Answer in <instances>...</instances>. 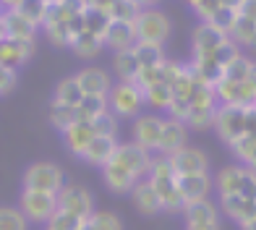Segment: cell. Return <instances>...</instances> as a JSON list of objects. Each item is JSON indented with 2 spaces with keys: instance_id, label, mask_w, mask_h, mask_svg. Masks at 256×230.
Listing matches in <instances>:
<instances>
[{
  "instance_id": "cell-1",
  "label": "cell",
  "mask_w": 256,
  "mask_h": 230,
  "mask_svg": "<svg viewBox=\"0 0 256 230\" xmlns=\"http://www.w3.org/2000/svg\"><path fill=\"white\" fill-rule=\"evenodd\" d=\"M146 180L154 186L157 191V196L162 202V212H183V196H180V188H178V176H176V170H172L170 165V160L168 157H154L152 160V168H149L146 172Z\"/></svg>"
},
{
  "instance_id": "cell-2",
  "label": "cell",
  "mask_w": 256,
  "mask_h": 230,
  "mask_svg": "<svg viewBox=\"0 0 256 230\" xmlns=\"http://www.w3.org/2000/svg\"><path fill=\"white\" fill-rule=\"evenodd\" d=\"M108 110L115 118L134 120L136 115H142L144 110V92L138 89L134 82H118L112 84L108 92Z\"/></svg>"
},
{
  "instance_id": "cell-3",
  "label": "cell",
  "mask_w": 256,
  "mask_h": 230,
  "mask_svg": "<svg viewBox=\"0 0 256 230\" xmlns=\"http://www.w3.org/2000/svg\"><path fill=\"white\" fill-rule=\"evenodd\" d=\"M212 186L217 188L220 196L228 194H243V196L256 199V170L246 165H230L217 172V178L212 180Z\"/></svg>"
},
{
  "instance_id": "cell-4",
  "label": "cell",
  "mask_w": 256,
  "mask_h": 230,
  "mask_svg": "<svg viewBox=\"0 0 256 230\" xmlns=\"http://www.w3.org/2000/svg\"><path fill=\"white\" fill-rule=\"evenodd\" d=\"M134 29H136V40L138 42H152V44H162L170 37V18L165 10L154 8H142L138 16L134 18Z\"/></svg>"
},
{
  "instance_id": "cell-5",
  "label": "cell",
  "mask_w": 256,
  "mask_h": 230,
  "mask_svg": "<svg viewBox=\"0 0 256 230\" xmlns=\"http://www.w3.org/2000/svg\"><path fill=\"white\" fill-rule=\"evenodd\" d=\"M18 210L24 212V217L29 222H40L44 225L55 214L58 210V194H48V191H34V188H21L18 196Z\"/></svg>"
},
{
  "instance_id": "cell-6",
  "label": "cell",
  "mask_w": 256,
  "mask_h": 230,
  "mask_svg": "<svg viewBox=\"0 0 256 230\" xmlns=\"http://www.w3.org/2000/svg\"><path fill=\"white\" fill-rule=\"evenodd\" d=\"M24 188H34V191H48V194H60V188L66 186L63 170L58 168L55 162H32L24 170Z\"/></svg>"
},
{
  "instance_id": "cell-7",
  "label": "cell",
  "mask_w": 256,
  "mask_h": 230,
  "mask_svg": "<svg viewBox=\"0 0 256 230\" xmlns=\"http://www.w3.org/2000/svg\"><path fill=\"white\" fill-rule=\"evenodd\" d=\"M251 108H236V105H220L214 112V128L228 146L246 136V120Z\"/></svg>"
},
{
  "instance_id": "cell-8",
  "label": "cell",
  "mask_w": 256,
  "mask_h": 230,
  "mask_svg": "<svg viewBox=\"0 0 256 230\" xmlns=\"http://www.w3.org/2000/svg\"><path fill=\"white\" fill-rule=\"evenodd\" d=\"M183 217H186V230H222L220 206L209 199L188 202L183 206Z\"/></svg>"
},
{
  "instance_id": "cell-9",
  "label": "cell",
  "mask_w": 256,
  "mask_h": 230,
  "mask_svg": "<svg viewBox=\"0 0 256 230\" xmlns=\"http://www.w3.org/2000/svg\"><path fill=\"white\" fill-rule=\"evenodd\" d=\"M58 210L86 220V217L94 212V196H92L89 188L78 186V183H68V186H63L60 194H58Z\"/></svg>"
},
{
  "instance_id": "cell-10",
  "label": "cell",
  "mask_w": 256,
  "mask_h": 230,
  "mask_svg": "<svg viewBox=\"0 0 256 230\" xmlns=\"http://www.w3.org/2000/svg\"><path fill=\"white\" fill-rule=\"evenodd\" d=\"M118 162L131 172V176H136L138 180L142 178H146V172H149V168H152V160H154V154L152 152H146L144 146H138V144H134V142H128V144H118V149H115V154H112Z\"/></svg>"
},
{
  "instance_id": "cell-11",
  "label": "cell",
  "mask_w": 256,
  "mask_h": 230,
  "mask_svg": "<svg viewBox=\"0 0 256 230\" xmlns=\"http://www.w3.org/2000/svg\"><path fill=\"white\" fill-rule=\"evenodd\" d=\"M162 115L154 112H146V115H136L134 118V144L144 146L146 152H157V144H160V134H162Z\"/></svg>"
},
{
  "instance_id": "cell-12",
  "label": "cell",
  "mask_w": 256,
  "mask_h": 230,
  "mask_svg": "<svg viewBox=\"0 0 256 230\" xmlns=\"http://www.w3.org/2000/svg\"><path fill=\"white\" fill-rule=\"evenodd\" d=\"M186 139H188V128H186V123L176 120V118H165V120H162V134H160L157 154H162V157L176 154L178 149L188 146Z\"/></svg>"
},
{
  "instance_id": "cell-13",
  "label": "cell",
  "mask_w": 256,
  "mask_h": 230,
  "mask_svg": "<svg viewBox=\"0 0 256 230\" xmlns=\"http://www.w3.org/2000/svg\"><path fill=\"white\" fill-rule=\"evenodd\" d=\"M0 29H3L6 37L10 40H24V42H32L34 34H37V24L29 21L21 10L16 8H6L0 14Z\"/></svg>"
},
{
  "instance_id": "cell-14",
  "label": "cell",
  "mask_w": 256,
  "mask_h": 230,
  "mask_svg": "<svg viewBox=\"0 0 256 230\" xmlns=\"http://www.w3.org/2000/svg\"><path fill=\"white\" fill-rule=\"evenodd\" d=\"M170 165L176 176H191V172H209V157L196 146H183L176 154H170Z\"/></svg>"
},
{
  "instance_id": "cell-15",
  "label": "cell",
  "mask_w": 256,
  "mask_h": 230,
  "mask_svg": "<svg viewBox=\"0 0 256 230\" xmlns=\"http://www.w3.org/2000/svg\"><path fill=\"white\" fill-rule=\"evenodd\" d=\"M100 170H102V180H104V186H108V191L118 194V196H123V194H131V188L136 186V180H138V178L131 176V172H128L115 157H110Z\"/></svg>"
},
{
  "instance_id": "cell-16",
  "label": "cell",
  "mask_w": 256,
  "mask_h": 230,
  "mask_svg": "<svg viewBox=\"0 0 256 230\" xmlns=\"http://www.w3.org/2000/svg\"><path fill=\"white\" fill-rule=\"evenodd\" d=\"M220 210H222L230 220H236L238 225H246V222L256 220V199L243 196V194L220 196Z\"/></svg>"
},
{
  "instance_id": "cell-17",
  "label": "cell",
  "mask_w": 256,
  "mask_h": 230,
  "mask_svg": "<svg viewBox=\"0 0 256 230\" xmlns=\"http://www.w3.org/2000/svg\"><path fill=\"white\" fill-rule=\"evenodd\" d=\"M136 42H138V40H136L134 21L110 18L108 32H104V48H110L112 52H120V50H131Z\"/></svg>"
},
{
  "instance_id": "cell-18",
  "label": "cell",
  "mask_w": 256,
  "mask_h": 230,
  "mask_svg": "<svg viewBox=\"0 0 256 230\" xmlns=\"http://www.w3.org/2000/svg\"><path fill=\"white\" fill-rule=\"evenodd\" d=\"M228 34H222L217 26H212L209 21H202L199 26L194 29V37H191V50H194V58H209L217 44L222 42Z\"/></svg>"
},
{
  "instance_id": "cell-19",
  "label": "cell",
  "mask_w": 256,
  "mask_h": 230,
  "mask_svg": "<svg viewBox=\"0 0 256 230\" xmlns=\"http://www.w3.org/2000/svg\"><path fill=\"white\" fill-rule=\"evenodd\" d=\"M76 76V82L81 86L84 94H108L110 86H112V78L104 68H97V66H89V68H81Z\"/></svg>"
},
{
  "instance_id": "cell-20",
  "label": "cell",
  "mask_w": 256,
  "mask_h": 230,
  "mask_svg": "<svg viewBox=\"0 0 256 230\" xmlns=\"http://www.w3.org/2000/svg\"><path fill=\"white\" fill-rule=\"evenodd\" d=\"M131 199H134L136 210L142 212V214H146V217H154V214L162 212V202H160V196H157L154 186H152L146 178L136 180V186L131 188Z\"/></svg>"
},
{
  "instance_id": "cell-21",
  "label": "cell",
  "mask_w": 256,
  "mask_h": 230,
  "mask_svg": "<svg viewBox=\"0 0 256 230\" xmlns=\"http://www.w3.org/2000/svg\"><path fill=\"white\" fill-rule=\"evenodd\" d=\"M178 188L183 202H199L206 199V194L212 191V178L209 172H191V176H178Z\"/></svg>"
},
{
  "instance_id": "cell-22",
  "label": "cell",
  "mask_w": 256,
  "mask_h": 230,
  "mask_svg": "<svg viewBox=\"0 0 256 230\" xmlns=\"http://www.w3.org/2000/svg\"><path fill=\"white\" fill-rule=\"evenodd\" d=\"M60 134H63V144H66V149H68L71 154H76V157L84 154L86 144L97 136L89 120H76L74 126H68V128L60 131Z\"/></svg>"
},
{
  "instance_id": "cell-23",
  "label": "cell",
  "mask_w": 256,
  "mask_h": 230,
  "mask_svg": "<svg viewBox=\"0 0 256 230\" xmlns=\"http://www.w3.org/2000/svg\"><path fill=\"white\" fill-rule=\"evenodd\" d=\"M115 149H118V139H115V136H94V139L86 144V149H84V154H81V160H84L86 165L102 168V165L115 154Z\"/></svg>"
},
{
  "instance_id": "cell-24",
  "label": "cell",
  "mask_w": 256,
  "mask_h": 230,
  "mask_svg": "<svg viewBox=\"0 0 256 230\" xmlns=\"http://www.w3.org/2000/svg\"><path fill=\"white\" fill-rule=\"evenodd\" d=\"M138 71H142V68H138L134 50H120V52L112 55V74L118 76V82H136Z\"/></svg>"
},
{
  "instance_id": "cell-25",
  "label": "cell",
  "mask_w": 256,
  "mask_h": 230,
  "mask_svg": "<svg viewBox=\"0 0 256 230\" xmlns=\"http://www.w3.org/2000/svg\"><path fill=\"white\" fill-rule=\"evenodd\" d=\"M228 37L238 44V48H248V50H256V21L246 18V16H240L236 18V24H232L230 34Z\"/></svg>"
},
{
  "instance_id": "cell-26",
  "label": "cell",
  "mask_w": 256,
  "mask_h": 230,
  "mask_svg": "<svg viewBox=\"0 0 256 230\" xmlns=\"http://www.w3.org/2000/svg\"><path fill=\"white\" fill-rule=\"evenodd\" d=\"M134 55L138 60V68H160L168 60L165 52H162V44H152V42H136L134 44Z\"/></svg>"
},
{
  "instance_id": "cell-27",
  "label": "cell",
  "mask_w": 256,
  "mask_h": 230,
  "mask_svg": "<svg viewBox=\"0 0 256 230\" xmlns=\"http://www.w3.org/2000/svg\"><path fill=\"white\" fill-rule=\"evenodd\" d=\"M217 108H202V105H191V102H188V115H186V120H183L186 128H191V131H206V128H212Z\"/></svg>"
},
{
  "instance_id": "cell-28",
  "label": "cell",
  "mask_w": 256,
  "mask_h": 230,
  "mask_svg": "<svg viewBox=\"0 0 256 230\" xmlns=\"http://www.w3.org/2000/svg\"><path fill=\"white\" fill-rule=\"evenodd\" d=\"M142 92H144V105L154 108V110H168V105L172 102V89L165 82H154Z\"/></svg>"
},
{
  "instance_id": "cell-29",
  "label": "cell",
  "mask_w": 256,
  "mask_h": 230,
  "mask_svg": "<svg viewBox=\"0 0 256 230\" xmlns=\"http://www.w3.org/2000/svg\"><path fill=\"white\" fill-rule=\"evenodd\" d=\"M81 97H84V92H81L76 76H66L60 84L55 86V102H60V105H71V108H78Z\"/></svg>"
},
{
  "instance_id": "cell-30",
  "label": "cell",
  "mask_w": 256,
  "mask_h": 230,
  "mask_svg": "<svg viewBox=\"0 0 256 230\" xmlns=\"http://www.w3.org/2000/svg\"><path fill=\"white\" fill-rule=\"evenodd\" d=\"M251 66H254V60L248 55H238L232 63H228L225 68H222V78L220 82H228V84H240V82H246L248 78V74H251Z\"/></svg>"
},
{
  "instance_id": "cell-31",
  "label": "cell",
  "mask_w": 256,
  "mask_h": 230,
  "mask_svg": "<svg viewBox=\"0 0 256 230\" xmlns=\"http://www.w3.org/2000/svg\"><path fill=\"white\" fill-rule=\"evenodd\" d=\"M81 230H123V222L115 212H97L94 210L84 220Z\"/></svg>"
},
{
  "instance_id": "cell-32",
  "label": "cell",
  "mask_w": 256,
  "mask_h": 230,
  "mask_svg": "<svg viewBox=\"0 0 256 230\" xmlns=\"http://www.w3.org/2000/svg\"><path fill=\"white\" fill-rule=\"evenodd\" d=\"M78 120V110L71 105H60V102H50V123L58 131H66L68 126H74Z\"/></svg>"
},
{
  "instance_id": "cell-33",
  "label": "cell",
  "mask_w": 256,
  "mask_h": 230,
  "mask_svg": "<svg viewBox=\"0 0 256 230\" xmlns=\"http://www.w3.org/2000/svg\"><path fill=\"white\" fill-rule=\"evenodd\" d=\"M76 110H78V120H92L94 115L108 110V94H84Z\"/></svg>"
},
{
  "instance_id": "cell-34",
  "label": "cell",
  "mask_w": 256,
  "mask_h": 230,
  "mask_svg": "<svg viewBox=\"0 0 256 230\" xmlns=\"http://www.w3.org/2000/svg\"><path fill=\"white\" fill-rule=\"evenodd\" d=\"M102 48H104V42H102L100 37H94V34H89V32L78 34V37L71 42V50H74L78 58H94V55L102 52Z\"/></svg>"
},
{
  "instance_id": "cell-35",
  "label": "cell",
  "mask_w": 256,
  "mask_h": 230,
  "mask_svg": "<svg viewBox=\"0 0 256 230\" xmlns=\"http://www.w3.org/2000/svg\"><path fill=\"white\" fill-rule=\"evenodd\" d=\"M230 149H232V154H236L246 168L256 170V136H243V139L232 142Z\"/></svg>"
},
{
  "instance_id": "cell-36",
  "label": "cell",
  "mask_w": 256,
  "mask_h": 230,
  "mask_svg": "<svg viewBox=\"0 0 256 230\" xmlns=\"http://www.w3.org/2000/svg\"><path fill=\"white\" fill-rule=\"evenodd\" d=\"M0 230H29V220L18 206H0Z\"/></svg>"
},
{
  "instance_id": "cell-37",
  "label": "cell",
  "mask_w": 256,
  "mask_h": 230,
  "mask_svg": "<svg viewBox=\"0 0 256 230\" xmlns=\"http://www.w3.org/2000/svg\"><path fill=\"white\" fill-rule=\"evenodd\" d=\"M238 55H240V48H238V44L232 42L230 37H225L222 42L217 44V50H214L212 55H209V58H212V60H214L220 68H225L228 63H232V60H236Z\"/></svg>"
},
{
  "instance_id": "cell-38",
  "label": "cell",
  "mask_w": 256,
  "mask_h": 230,
  "mask_svg": "<svg viewBox=\"0 0 256 230\" xmlns=\"http://www.w3.org/2000/svg\"><path fill=\"white\" fill-rule=\"evenodd\" d=\"M89 123H92V128H94L97 136H115V134H118V118H115L110 110L94 115Z\"/></svg>"
},
{
  "instance_id": "cell-39",
  "label": "cell",
  "mask_w": 256,
  "mask_h": 230,
  "mask_svg": "<svg viewBox=\"0 0 256 230\" xmlns=\"http://www.w3.org/2000/svg\"><path fill=\"white\" fill-rule=\"evenodd\" d=\"M236 18H238V10H236V8H222V6H220L214 14L209 16V24L217 26L222 34H230L232 24H236Z\"/></svg>"
},
{
  "instance_id": "cell-40",
  "label": "cell",
  "mask_w": 256,
  "mask_h": 230,
  "mask_svg": "<svg viewBox=\"0 0 256 230\" xmlns=\"http://www.w3.org/2000/svg\"><path fill=\"white\" fill-rule=\"evenodd\" d=\"M142 6L136 0H115V6L110 8V18H120V21H134L138 16Z\"/></svg>"
},
{
  "instance_id": "cell-41",
  "label": "cell",
  "mask_w": 256,
  "mask_h": 230,
  "mask_svg": "<svg viewBox=\"0 0 256 230\" xmlns=\"http://www.w3.org/2000/svg\"><path fill=\"white\" fill-rule=\"evenodd\" d=\"M188 6H191L199 16H202V21H209V16H212L214 10L220 8L217 0H188Z\"/></svg>"
},
{
  "instance_id": "cell-42",
  "label": "cell",
  "mask_w": 256,
  "mask_h": 230,
  "mask_svg": "<svg viewBox=\"0 0 256 230\" xmlns=\"http://www.w3.org/2000/svg\"><path fill=\"white\" fill-rule=\"evenodd\" d=\"M84 6L89 10H100V14H108L110 16V8L115 6V0H84Z\"/></svg>"
},
{
  "instance_id": "cell-43",
  "label": "cell",
  "mask_w": 256,
  "mask_h": 230,
  "mask_svg": "<svg viewBox=\"0 0 256 230\" xmlns=\"http://www.w3.org/2000/svg\"><path fill=\"white\" fill-rule=\"evenodd\" d=\"M238 14L246 16V18H251V21H256V0H240Z\"/></svg>"
},
{
  "instance_id": "cell-44",
  "label": "cell",
  "mask_w": 256,
  "mask_h": 230,
  "mask_svg": "<svg viewBox=\"0 0 256 230\" xmlns=\"http://www.w3.org/2000/svg\"><path fill=\"white\" fill-rule=\"evenodd\" d=\"M217 3L222 6V8H236V10H238V6H240V0H217Z\"/></svg>"
},
{
  "instance_id": "cell-45",
  "label": "cell",
  "mask_w": 256,
  "mask_h": 230,
  "mask_svg": "<svg viewBox=\"0 0 256 230\" xmlns=\"http://www.w3.org/2000/svg\"><path fill=\"white\" fill-rule=\"evenodd\" d=\"M136 3L142 6V8H154V6L160 3V0H136Z\"/></svg>"
},
{
  "instance_id": "cell-46",
  "label": "cell",
  "mask_w": 256,
  "mask_h": 230,
  "mask_svg": "<svg viewBox=\"0 0 256 230\" xmlns=\"http://www.w3.org/2000/svg\"><path fill=\"white\" fill-rule=\"evenodd\" d=\"M243 230H256V220H251V222H246V225H240Z\"/></svg>"
},
{
  "instance_id": "cell-47",
  "label": "cell",
  "mask_w": 256,
  "mask_h": 230,
  "mask_svg": "<svg viewBox=\"0 0 256 230\" xmlns=\"http://www.w3.org/2000/svg\"><path fill=\"white\" fill-rule=\"evenodd\" d=\"M251 110H254V112H256V102H254V105H251Z\"/></svg>"
}]
</instances>
